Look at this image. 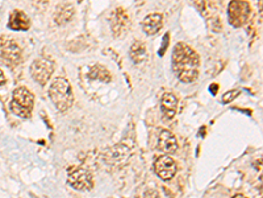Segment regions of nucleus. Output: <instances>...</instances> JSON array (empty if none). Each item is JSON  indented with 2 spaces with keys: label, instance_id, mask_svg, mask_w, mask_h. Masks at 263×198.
I'll list each match as a JSON object with an SVG mask.
<instances>
[{
  "label": "nucleus",
  "instance_id": "obj_1",
  "mask_svg": "<svg viewBox=\"0 0 263 198\" xmlns=\"http://www.w3.org/2000/svg\"><path fill=\"white\" fill-rule=\"evenodd\" d=\"M200 57L188 45L178 42L172 52V70L183 83H192L199 77Z\"/></svg>",
  "mask_w": 263,
  "mask_h": 198
},
{
  "label": "nucleus",
  "instance_id": "obj_2",
  "mask_svg": "<svg viewBox=\"0 0 263 198\" xmlns=\"http://www.w3.org/2000/svg\"><path fill=\"white\" fill-rule=\"evenodd\" d=\"M49 97L52 99L53 105L61 113L67 111L74 103L71 85L64 77L56 78L49 87Z\"/></svg>",
  "mask_w": 263,
  "mask_h": 198
},
{
  "label": "nucleus",
  "instance_id": "obj_3",
  "mask_svg": "<svg viewBox=\"0 0 263 198\" xmlns=\"http://www.w3.org/2000/svg\"><path fill=\"white\" fill-rule=\"evenodd\" d=\"M34 105L33 94L25 87H19L13 91V98L11 102V110L15 115L20 118H29Z\"/></svg>",
  "mask_w": 263,
  "mask_h": 198
},
{
  "label": "nucleus",
  "instance_id": "obj_4",
  "mask_svg": "<svg viewBox=\"0 0 263 198\" xmlns=\"http://www.w3.org/2000/svg\"><path fill=\"white\" fill-rule=\"evenodd\" d=\"M249 15H250V5L245 0H231L228 5V21L234 28H239L246 24Z\"/></svg>",
  "mask_w": 263,
  "mask_h": 198
},
{
  "label": "nucleus",
  "instance_id": "obj_5",
  "mask_svg": "<svg viewBox=\"0 0 263 198\" xmlns=\"http://www.w3.org/2000/svg\"><path fill=\"white\" fill-rule=\"evenodd\" d=\"M54 72V64L46 57H40L31 65V76L37 83L45 86Z\"/></svg>",
  "mask_w": 263,
  "mask_h": 198
},
{
  "label": "nucleus",
  "instance_id": "obj_6",
  "mask_svg": "<svg viewBox=\"0 0 263 198\" xmlns=\"http://www.w3.org/2000/svg\"><path fill=\"white\" fill-rule=\"evenodd\" d=\"M68 184L75 190H90L92 188V177L90 172L82 168H72L68 172Z\"/></svg>",
  "mask_w": 263,
  "mask_h": 198
},
{
  "label": "nucleus",
  "instance_id": "obj_7",
  "mask_svg": "<svg viewBox=\"0 0 263 198\" xmlns=\"http://www.w3.org/2000/svg\"><path fill=\"white\" fill-rule=\"evenodd\" d=\"M154 172L161 180L170 181L176 173V164L174 158L168 155H164L157 158L156 164H154Z\"/></svg>",
  "mask_w": 263,
  "mask_h": 198
},
{
  "label": "nucleus",
  "instance_id": "obj_8",
  "mask_svg": "<svg viewBox=\"0 0 263 198\" xmlns=\"http://www.w3.org/2000/svg\"><path fill=\"white\" fill-rule=\"evenodd\" d=\"M0 50H1V56L7 61L8 64L16 65L21 60V50L19 45L13 40L9 39H3L0 42Z\"/></svg>",
  "mask_w": 263,
  "mask_h": 198
},
{
  "label": "nucleus",
  "instance_id": "obj_9",
  "mask_svg": "<svg viewBox=\"0 0 263 198\" xmlns=\"http://www.w3.org/2000/svg\"><path fill=\"white\" fill-rule=\"evenodd\" d=\"M176 109H178V98L171 93H166L161 98V111L162 118L166 121H170L175 117Z\"/></svg>",
  "mask_w": 263,
  "mask_h": 198
},
{
  "label": "nucleus",
  "instance_id": "obj_10",
  "mask_svg": "<svg viewBox=\"0 0 263 198\" xmlns=\"http://www.w3.org/2000/svg\"><path fill=\"white\" fill-rule=\"evenodd\" d=\"M158 150L164 152V154H174L178 150V142H176L175 136L170 131H167V129H164L160 134Z\"/></svg>",
  "mask_w": 263,
  "mask_h": 198
},
{
  "label": "nucleus",
  "instance_id": "obj_11",
  "mask_svg": "<svg viewBox=\"0 0 263 198\" xmlns=\"http://www.w3.org/2000/svg\"><path fill=\"white\" fill-rule=\"evenodd\" d=\"M162 23H164V16L161 13H150L142 21V29L148 36H153L162 28Z\"/></svg>",
  "mask_w": 263,
  "mask_h": 198
},
{
  "label": "nucleus",
  "instance_id": "obj_12",
  "mask_svg": "<svg viewBox=\"0 0 263 198\" xmlns=\"http://www.w3.org/2000/svg\"><path fill=\"white\" fill-rule=\"evenodd\" d=\"M29 19L27 17L24 12L21 11H13L11 15H9L8 20V27L13 31H28L29 29Z\"/></svg>",
  "mask_w": 263,
  "mask_h": 198
},
{
  "label": "nucleus",
  "instance_id": "obj_13",
  "mask_svg": "<svg viewBox=\"0 0 263 198\" xmlns=\"http://www.w3.org/2000/svg\"><path fill=\"white\" fill-rule=\"evenodd\" d=\"M72 16H74V7L70 3H64L60 7H57L54 12V21L58 25H65L71 20Z\"/></svg>",
  "mask_w": 263,
  "mask_h": 198
},
{
  "label": "nucleus",
  "instance_id": "obj_14",
  "mask_svg": "<svg viewBox=\"0 0 263 198\" xmlns=\"http://www.w3.org/2000/svg\"><path fill=\"white\" fill-rule=\"evenodd\" d=\"M128 24H129V17L124 12V9H116V12L113 13V25H112L116 36L123 35L124 31L128 28Z\"/></svg>",
  "mask_w": 263,
  "mask_h": 198
},
{
  "label": "nucleus",
  "instance_id": "obj_15",
  "mask_svg": "<svg viewBox=\"0 0 263 198\" xmlns=\"http://www.w3.org/2000/svg\"><path fill=\"white\" fill-rule=\"evenodd\" d=\"M88 77L91 79H96V81L105 82V83H109L112 81L111 73L103 65H95L94 68H91L90 73H88Z\"/></svg>",
  "mask_w": 263,
  "mask_h": 198
},
{
  "label": "nucleus",
  "instance_id": "obj_16",
  "mask_svg": "<svg viewBox=\"0 0 263 198\" xmlns=\"http://www.w3.org/2000/svg\"><path fill=\"white\" fill-rule=\"evenodd\" d=\"M129 54H131V60L134 62V64H142L145 60H146V49H145V45L140 41H136L134 44L132 45L131 50H129Z\"/></svg>",
  "mask_w": 263,
  "mask_h": 198
},
{
  "label": "nucleus",
  "instance_id": "obj_17",
  "mask_svg": "<svg viewBox=\"0 0 263 198\" xmlns=\"http://www.w3.org/2000/svg\"><path fill=\"white\" fill-rule=\"evenodd\" d=\"M239 95V90H229L227 93L224 94L223 97H221V103H230L234 99H237V97Z\"/></svg>",
  "mask_w": 263,
  "mask_h": 198
},
{
  "label": "nucleus",
  "instance_id": "obj_18",
  "mask_svg": "<svg viewBox=\"0 0 263 198\" xmlns=\"http://www.w3.org/2000/svg\"><path fill=\"white\" fill-rule=\"evenodd\" d=\"M168 41H170V35L166 33L164 37V40H162V48L158 50V54H160V56H164V53H166V49H167L168 46Z\"/></svg>",
  "mask_w": 263,
  "mask_h": 198
},
{
  "label": "nucleus",
  "instance_id": "obj_19",
  "mask_svg": "<svg viewBox=\"0 0 263 198\" xmlns=\"http://www.w3.org/2000/svg\"><path fill=\"white\" fill-rule=\"evenodd\" d=\"M144 198H160V194L156 189H148L145 192Z\"/></svg>",
  "mask_w": 263,
  "mask_h": 198
},
{
  "label": "nucleus",
  "instance_id": "obj_20",
  "mask_svg": "<svg viewBox=\"0 0 263 198\" xmlns=\"http://www.w3.org/2000/svg\"><path fill=\"white\" fill-rule=\"evenodd\" d=\"M209 91H211L212 95H216V94H217V91H219V85L213 83V85L209 86Z\"/></svg>",
  "mask_w": 263,
  "mask_h": 198
},
{
  "label": "nucleus",
  "instance_id": "obj_21",
  "mask_svg": "<svg viewBox=\"0 0 263 198\" xmlns=\"http://www.w3.org/2000/svg\"><path fill=\"white\" fill-rule=\"evenodd\" d=\"M4 83H5V76H4V73L0 70V86H3Z\"/></svg>",
  "mask_w": 263,
  "mask_h": 198
},
{
  "label": "nucleus",
  "instance_id": "obj_22",
  "mask_svg": "<svg viewBox=\"0 0 263 198\" xmlns=\"http://www.w3.org/2000/svg\"><path fill=\"white\" fill-rule=\"evenodd\" d=\"M231 198H247V197H245L243 194H235L234 197H231Z\"/></svg>",
  "mask_w": 263,
  "mask_h": 198
}]
</instances>
